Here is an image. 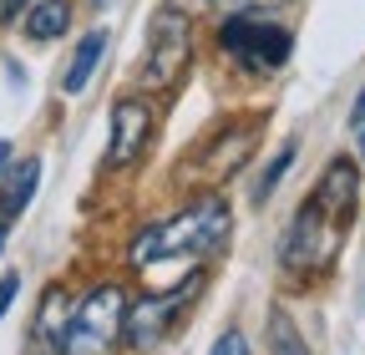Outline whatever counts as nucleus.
<instances>
[{"label": "nucleus", "mask_w": 365, "mask_h": 355, "mask_svg": "<svg viewBox=\"0 0 365 355\" xmlns=\"http://www.w3.org/2000/svg\"><path fill=\"white\" fill-rule=\"evenodd\" d=\"M208 355H249V335H244V330H223Z\"/></svg>", "instance_id": "obj_14"}, {"label": "nucleus", "mask_w": 365, "mask_h": 355, "mask_svg": "<svg viewBox=\"0 0 365 355\" xmlns=\"http://www.w3.org/2000/svg\"><path fill=\"white\" fill-rule=\"evenodd\" d=\"M0 249H6V218H0Z\"/></svg>", "instance_id": "obj_21"}, {"label": "nucleus", "mask_w": 365, "mask_h": 355, "mask_svg": "<svg viewBox=\"0 0 365 355\" xmlns=\"http://www.w3.org/2000/svg\"><path fill=\"white\" fill-rule=\"evenodd\" d=\"M11 163V143H0V168H6Z\"/></svg>", "instance_id": "obj_18"}, {"label": "nucleus", "mask_w": 365, "mask_h": 355, "mask_svg": "<svg viewBox=\"0 0 365 355\" xmlns=\"http://www.w3.org/2000/svg\"><path fill=\"white\" fill-rule=\"evenodd\" d=\"M289 163H294V143H289V148H284V153H279V158H274V168H269V173H264V178H259V193H254V198H259V203H269V193H274V183H279V178H284V173H289Z\"/></svg>", "instance_id": "obj_13"}, {"label": "nucleus", "mask_w": 365, "mask_h": 355, "mask_svg": "<svg viewBox=\"0 0 365 355\" xmlns=\"http://www.w3.org/2000/svg\"><path fill=\"white\" fill-rule=\"evenodd\" d=\"M249 143H254V127H228L223 138L213 143V158H203V163H198V173L208 178V183H223V178H228V173H234V168L244 163Z\"/></svg>", "instance_id": "obj_8"}, {"label": "nucleus", "mask_w": 365, "mask_h": 355, "mask_svg": "<svg viewBox=\"0 0 365 355\" xmlns=\"http://www.w3.org/2000/svg\"><path fill=\"white\" fill-rule=\"evenodd\" d=\"M21 294V279L16 274H6V279H0V320H6V309H11V299Z\"/></svg>", "instance_id": "obj_15"}, {"label": "nucleus", "mask_w": 365, "mask_h": 355, "mask_svg": "<svg viewBox=\"0 0 365 355\" xmlns=\"http://www.w3.org/2000/svg\"><path fill=\"white\" fill-rule=\"evenodd\" d=\"M355 188H360L355 163L335 158L325 168V178H319V188L309 193V203L294 213L289 239L279 249L284 264H294V269H325L335 259V249H340V234L350 224V213H355Z\"/></svg>", "instance_id": "obj_1"}, {"label": "nucleus", "mask_w": 365, "mask_h": 355, "mask_svg": "<svg viewBox=\"0 0 365 355\" xmlns=\"http://www.w3.org/2000/svg\"><path fill=\"white\" fill-rule=\"evenodd\" d=\"M223 46L234 51L244 66L269 71V66H279L289 56V31L269 26V21H254V16H234V21L223 26Z\"/></svg>", "instance_id": "obj_4"}, {"label": "nucleus", "mask_w": 365, "mask_h": 355, "mask_svg": "<svg viewBox=\"0 0 365 355\" xmlns=\"http://www.w3.org/2000/svg\"><path fill=\"white\" fill-rule=\"evenodd\" d=\"M71 26V0H36L26 16V36L31 41H56Z\"/></svg>", "instance_id": "obj_10"}, {"label": "nucleus", "mask_w": 365, "mask_h": 355, "mask_svg": "<svg viewBox=\"0 0 365 355\" xmlns=\"http://www.w3.org/2000/svg\"><path fill=\"white\" fill-rule=\"evenodd\" d=\"M269 350L274 355H309L304 335L294 330V320L284 315V309H274V315H269Z\"/></svg>", "instance_id": "obj_12"}, {"label": "nucleus", "mask_w": 365, "mask_h": 355, "mask_svg": "<svg viewBox=\"0 0 365 355\" xmlns=\"http://www.w3.org/2000/svg\"><path fill=\"white\" fill-rule=\"evenodd\" d=\"M36 178H41V163L36 158H26L21 168H16V178H11V183H6V198H0V218H6V224H11V218L31 203V193H36Z\"/></svg>", "instance_id": "obj_11"}, {"label": "nucleus", "mask_w": 365, "mask_h": 355, "mask_svg": "<svg viewBox=\"0 0 365 355\" xmlns=\"http://www.w3.org/2000/svg\"><path fill=\"white\" fill-rule=\"evenodd\" d=\"M102 6H112V0H102Z\"/></svg>", "instance_id": "obj_22"}, {"label": "nucleus", "mask_w": 365, "mask_h": 355, "mask_svg": "<svg viewBox=\"0 0 365 355\" xmlns=\"http://www.w3.org/2000/svg\"><path fill=\"white\" fill-rule=\"evenodd\" d=\"M234 6H249L254 11V6H269V0H234Z\"/></svg>", "instance_id": "obj_19"}, {"label": "nucleus", "mask_w": 365, "mask_h": 355, "mask_svg": "<svg viewBox=\"0 0 365 355\" xmlns=\"http://www.w3.org/2000/svg\"><path fill=\"white\" fill-rule=\"evenodd\" d=\"M102 51H107V31H86V36H81V46L71 51L66 76H61V86H66L71 97H76V92H86V81H91V71H97Z\"/></svg>", "instance_id": "obj_9"}, {"label": "nucleus", "mask_w": 365, "mask_h": 355, "mask_svg": "<svg viewBox=\"0 0 365 355\" xmlns=\"http://www.w3.org/2000/svg\"><path fill=\"white\" fill-rule=\"evenodd\" d=\"M148 138H153V107L143 97H122L112 107V148H107V163L112 168L132 163L137 153L148 148Z\"/></svg>", "instance_id": "obj_6"}, {"label": "nucleus", "mask_w": 365, "mask_h": 355, "mask_svg": "<svg viewBox=\"0 0 365 355\" xmlns=\"http://www.w3.org/2000/svg\"><path fill=\"white\" fill-rule=\"evenodd\" d=\"M26 6H31V0H0V16H6V21H16Z\"/></svg>", "instance_id": "obj_16"}, {"label": "nucleus", "mask_w": 365, "mask_h": 355, "mask_svg": "<svg viewBox=\"0 0 365 355\" xmlns=\"http://www.w3.org/2000/svg\"><path fill=\"white\" fill-rule=\"evenodd\" d=\"M228 234V208L218 198H203L193 208H182L173 224H158L148 229L143 239L132 244V259L137 264H163V259H193V254H208L218 249Z\"/></svg>", "instance_id": "obj_2"}, {"label": "nucleus", "mask_w": 365, "mask_h": 355, "mask_svg": "<svg viewBox=\"0 0 365 355\" xmlns=\"http://www.w3.org/2000/svg\"><path fill=\"white\" fill-rule=\"evenodd\" d=\"M360 158H365V122H360Z\"/></svg>", "instance_id": "obj_20"}, {"label": "nucleus", "mask_w": 365, "mask_h": 355, "mask_svg": "<svg viewBox=\"0 0 365 355\" xmlns=\"http://www.w3.org/2000/svg\"><path fill=\"white\" fill-rule=\"evenodd\" d=\"M122 320H127V299L117 284H102L91 289L81 304L71 325L61 330V355H112V345L122 340Z\"/></svg>", "instance_id": "obj_3"}, {"label": "nucleus", "mask_w": 365, "mask_h": 355, "mask_svg": "<svg viewBox=\"0 0 365 355\" xmlns=\"http://www.w3.org/2000/svg\"><path fill=\"white\" fill-rule=\"evenodd\" d=\"M350 122H355V127L365 122V86H360V97H355V112H350Z\"/></svg>", "instance_id": "obj_17"}, {"label": "nucleus", "mask_w": 365, "mask_h": 355, "mask_svg": "<svg viewBox=\"0 0 365 355\" xmlns=\"http://www.w3.org/2000/svg\"><path fill=\"white\" fill-rule=\"evenodd\" d=\"M173 304H178V294H153V299H143L132 309V315L122 320V335H127V345H153L163 330H168V315H173Z\"/></svg>", "instance_id": "obj_7"}, {"label": "nucleus", "mask_w": 365, "mask_h": 355, "mask_svg": "<svg viewBox=\"0 0 365 355\" xmlns=\"http://www.w3.org/2000/svg\"><path fill=\"white\" fill-rule=\"evenodd\" d=\"M188 51H193V31L178 11L158 16L153 26V41H148V61H143V81L148 86H168L182 66H188Z\"/></svg>", "instance_id": "obj_5"}]
</instances>
